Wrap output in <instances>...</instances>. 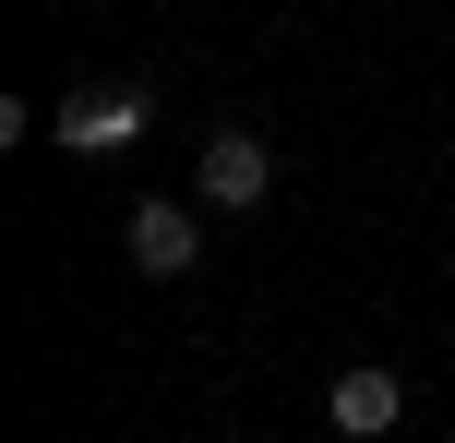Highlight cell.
Instances as JSON below:
<instances>
[{"label": "cell", "instance_id": "1", "mask_svg": "<svg viewBox=\"0 0 455 443\" xmlns=\"http://www.w3.org/2000/svg\"><path fill=\"white\" fill-rule=\"evenodd\" d=\"M264 192H275V144L251 132V120H216V132L192 144V204L204 216H264Z\"/></svg>", "mask_w": 455, "mask_h": 443}, {"label": "cell", "instance_id": "2", "mask_svg": "<svg viewBox=\"0 0 455 443\" xmlns=\"http://www.w3.org/2000/svg\"><path fill=\"white\" fill-rule=\"evenodd\" d=\"M144 132H156V96L144 84H72L48 108V144H72V156H132Z\"/></svg>", "mask_w": 455, "mask_h": 443}, {"label": "cell", "instance_id": "3", "mask_svg": "<svg viewBox=\"0 0 455 443\" xmlns=\"http://www.w3.org/2000/svg\"><path fill=\"white\" fill-rule=\"evenodd\" d=\"M120 252H132V276H192V264H204V204L144 192V204L120 216Z\"/></svg>", "mask_w": 455, "mask_h": 443}, {"label": "cell", "instance_id": "4", "mask_svg": "<svg viewBox=\"0 0 455 443\" xmlns=\"http://www.w3.org/2000/svg\"><path fill=\"white\" fill-rule=\"evenodd\" d=\"M323 431H336V443H384V431H408V384H395L384 360H347V372L323 384Z\"/></svg>", "mask_w": 455, "mask_h": 443}]
</instances>
